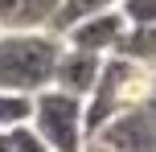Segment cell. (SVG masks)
I'll use <instances>...</instances> for the list:
<instances>
[{
    "mask_svg": "<svg viewBox=\"0 0 156 152\" xmlns=\"http://www.w3.org/2000/svg\"><path fill=\"white\" fill-rule=\"evenodd\" d=\"M152 90H156V70L132 62V58H123V54H107L103 58V70H99V82H94L90 95L82 99L86 140H94V132H99L103 123H111L115 115L152 103Z\"/></svg>",
    "mask_w": 156,
    "mask_h": 152,
    "instance_id": "6da1fadb",
    "label": "cell"
},
{
    "mask_svg": "<svg viewBox=\"0 0 156 152\" xmlns=\"http://www.w3.org/2000/svg\"><path fill=\"white\" fill-rule=\"evenodd\" d=\"M62 37L45 29H0V90L37 95L54 87Z\"/></svg>",
    "mask_w": 156,
    "mask_h": 152,
    "instance_id": "7a4b0ae2",
    "label": "cell"
},
{
    "mask_svg": "<svg viewBox=\"0 0 156 152\" xmlns=\"http://www.w3.org/2000/svg\"><path fill=\"white\" fill-rule=\"evenodd\" d=\"M29 128L49 144V152H82L86 148V128H82V99L66 95L58 87H45L33 95V115Z\"/></svg>",
    "mask_w": 156,
    "mask_h": 152,
    "instance_id": "3957f363",
    "label": "cell"
},
{
    "mask_svg": "<svg viewBox=\"0 0 156 152\" xmlns=\"http://www.w3.org/2000/svg\"><path fill=\"white\" fill-rule=\"evenodd\" d=\"M94 144L111 152H156V103H144L136 111H123L111 123H103L94 132Z\"/></svg>",
    "mask_w": 156,
    "mask_h": 152,
    "instance_id": "277c9868",
    "label": "cell"
},
{
    "mask_svg": "<svg viewBox=\"0 0 156 152\" xmlns=\"http://www.w3.org/2000/svg\"><path fill=\"white\" fill-rule=\"evenodd\" d=\"M127 33V21L119 16V8H107V12H94V16H82L78 25L62 33V45L70 49H86V54H115L119 37Z\"/></svg>",
    "mask_w": 156,
    "mask_h": 152,
    "instance_id": "5b68a950",
    "label": "cell"
},
{
    "mask_svg": "<svg viewBox=\"0 0 156 152\" xmlns=\"http://www.w3.org/2000/svg\"><path fill=\"white\" fill-rule=\"evenodd\" d=\"M99 70H103V54H86V49L62 45L58 66H54V87L66 90V95L86 99V95H90V87L99 82Z\"/></svg>",
    "mask_w": 156,
    "mask_h": 152,
    "instance_id": "8992f818",
    "label": "cell"
},
{
    "mask_svg": "<svg viewBox=\"0 0 156 152\" xmlns=\"http://www.w3.org/2000/svg\"><path fill=\"white\" fill-rule=\"evenodd\" d=\"M58 8H62V0H16V8H12L4 29H45L49 33Z\"/></svg>",
    "mask_w": 156,
    "mask_h": 152,
    "instance_id": "52a82bcc",
    "label": "cell"
},
{
    "mask_svg": "<svg viewBox=\"0 0 156 152\" xmlns=\"http://www.w3.org/2000/svg\"><path fill=\"white\" fill-rule=\"evenodd\" d=\"M115 54L132 58V62L148 66V70H156V25H144V29H127L123 37H119Z\"/></svg>",
    "mask_w": 156,
    "mask_h": 152,
    "instance_id": "ba28073f",
    "label": "cell"
},
{
    "mask_svg": "<svg viewBox=\"0 0 156 152\" xmlns=\"http://www.w3.org/2000/svg\"><path fill=\"white\" fill-rule=\"evenodd\" d=\"M33 115V95H16V90H0V132H12L29 123Z\"/></svg>",
    "mask_w": 156,
    "mask_h": 152,
    "instance_id": "9c48e42d",
    "label": "cell"
},
{
    "mask_svg": "<svg viewBox=\"0 0 156 152\" xmlns=\"http://www.w3.org/2000/svg\"><path fill=\"white\" fill-rule=\"evenodd\" d=\"M119 16L127 21V29L156 25V0H119Z\"/></svg>",
    "mask_w": 156,
    "mask_h": 152,
    "instance_id": "30bf717a",
    "label": "cell"
},
{
    "mask_svg": "<svg viewBox=\"0 0 156 152\" xmlns=\"http://www.w3.org/2000/svg\"><path fill=\"white\" fill-rule=\"evenodd\" d=\"M8 144H12V152H49V144L29 128V123H21V128L8 132Z\"/></svg>",
    "mask_w": 156,
    "mask_h": 152,
    "instance_id": "8fae6325",
    "label": "cell"
},
{
    "mask_svg": "<svg viewBox=\"0 0 156 152\" xmlns=\"http://www.w3.org/2000/svg\"><path fill=\"white\" fill-rule=\"evenodd\" d=\"M12 8H16V0H0V29L8 25V16H12Z\"/></svg>",
    "mask_w": 156,
    "mask_h": 152,
    "instance_id": "7c38bea8",
    "label": "cell"
},
{
    "mask_svg": "<svg viewBox=\"0 0 156 152\" xmlns=\"http://www.w3.org/2000/svg\"><path fill=\"white\" fill-rule=\"evenodd\" d=\"M0 152H12V144H8V132H0Z\"/></svg>",
    "mask_w": 156,
    "mask_h": 152,
    "instance_id": "4fadbf2b",
    "label": "cell"
},
{
    "mask_svg": "<svg viewBox=\"0 0 156 152\" xmlns=\"http://www.w3.org/2000/svg\"><path fill=\"white\" fill-rule=\"evenodd\" d=\"M82 152H111V148H103V144H94V140H90V144H86Z\"/></svg>",
    "mask_w": 156,
    "mask_h": 152,
    "instance_id": "5bb4252c",
    "label": "cell"
}]
</instances>
